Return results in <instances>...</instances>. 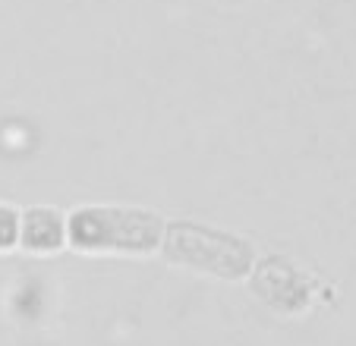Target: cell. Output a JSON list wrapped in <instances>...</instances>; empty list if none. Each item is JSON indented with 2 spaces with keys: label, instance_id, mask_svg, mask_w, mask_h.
<instances>
[{
  "label": "cell",
  "instance_id": "1",
  "mask_svg": "<svg viewBox=\"0 0 356 346\" xmlns=\"http://www.w3.org/2000/svg\"><path fill=\"white\" fill-rule=\"evenodd\" d=\"M67 233L86 252H148L161 242V220L133 208H86L73 214Z\"/></svg>",
  "mask_w": 356,
  "mask_h": 346
},
{
  "label": "cell",
  "instance_id": "2",
  "mask_svg": "<svg viewBox=\"0 0 356 346\" xmlns=\"http://www.w3.org/2000/svg\"><path fill=\"white\" fill-rule=\"evenodd\" d=\"M170 258L186 261L202 271H215L224 277H236L249 267L252 252L240 240L218 230H202V226H174L164 242Z\"/></svg>",
  "mask_w": 356,
  "mask_h": 346
},
{
  "label": "cell",
  "instance_id": "3",
  "mask_svg": "<svg viewBox=\"0 0 356 346\" xmlns=\"http://www.w3.org/2000/svg\"><path fill=\"white\" fill-rule=\"evenodd\" d=\"M67 226H63L60 214L47 211V208H38V211H29L19 224V240L22 246L35 249V252H51V249L60 246Z\"/></svg>",
  "mask_w": 356,
  "mask_h": 346
},
{
  "label": "cell",
  "instance_id": "4",
  "mask_svg": "<svg viewBox=\"0 0 356 346\" xmlns=\"http://www.w3.org/2000/svg\"><path fill=\"white\" fill-rule=\"evenodd\" d=\"M16 236H19V217H16L10 208L0 205V249L10 246Z\"/></svg>",
  "mask_w": 356,
  "mask_h": 346
}]
</instances>
